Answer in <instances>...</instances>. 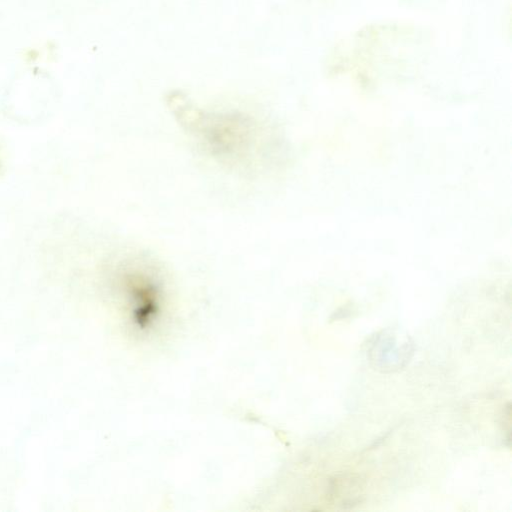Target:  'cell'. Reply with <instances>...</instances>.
Masks as SVG:
<instances>
[{
    "instance_id": "cell-1",
    "label": "cell",
    "mask_w": 512,
    "mask_h": 512,
    "mask_svg": "<svg viewBox=\"0 0 512 512\" xmlns=\"http://www.w3.org/2000/svg\"><path fill=\"white\" fill-rule=\"evenodd\" d=\"M184 110L188 115L181 114L182 122L211 154L229 159L243 157L253 145L254 125L249 118L229 113Z\"/></svg>"
}]
</instances>
